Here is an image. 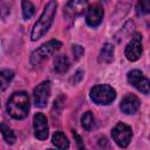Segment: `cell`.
Here are the masks:
<instances>
[{
  "instance_id": "cell-17",
  "label": "cell",
  "mask_w": 150,
  "mask_h": 150,
  "mask_svg": "<svg viewBox=\"0 0 150 150\" xmlns=\"http://www.w3.org/2000/svg\"><path fill=\"white\" fill-rule=\"evenodd\" d=\"M14 77V73L13 70H9V69H1L0 70V90H5L11 81L13 80Z\"/></svg>"
},
{
  "instance_id": "cell-7",
  "label": "cell",
  "mask_w": 150,
  "mask_h": 150,
  "mask_svg": "<svg viewBox=\"0 0 150 150\" xmlns=\"http://www.w3.org/2000/svg\"><path fill=\"white\" fill-rule=\"evenodd\" d=\"M49 95H50V82L49 81H43L40 84H38L33 91L35 105L39 108H45L47 105Z\"/></svg>"
},
{
  "instance_id": "cell-19",
  "label": "cell",
  "mask_w": 150,
  "mask_h": 150,
  "mask_svg": "<svg viewBox=\"0 0 150 150\" xmlns=\"http://www.w3.org/2000/svg\"><path fill=\"white\" fill-rule=\"evenodd\" d=\"M81 124L83 127L84 130L89 131L93 125H94V116L91 114V111H86L83 115H82V118H81Z\"/></svg>"
},
{
  "instance_id": "cell-10",
  "label": "cell",
  "mask_w": 150,
  "mask_h": 150,
  "mask_svg": "<svg viewBox=\"0 0 150 150\" xmlns=\"http://www.w3.org/2000/svg\"><path fill=\"white\" fill-rule=\"evenodd\" d=\"M103 8L102 6H100L98 4L91 5L88 7L87 9V14H86V21L90 27H97L103 19Z\"/></svg>"
},
{
  "instance_id": "cell-11",
  "label": "cell",
  "mask_w": 150,
  "mask_h": 150,
  "mask_svg": "<svg viewBox=\"0 0 150 150\" xmlns=\"http://www.w3.org/2000/svg\"><path fill=\"white\" fill-rule=\"evenodd\" d=\"M120 108L121 110L127 114V115H132L135 114L138 108H139V100L137 96L132 95V94H128L123 97V100L121 101V104H120Z\"/></svg>"
},
{
  "instance_id": "cell-23",
  "label": "cell",
  "mask_w": 150,
  "mask_h": 150,
  "mask_svg": "<svg viewBox=\"0 0 150 150\" xmlns=\"http://www.w3.org/2000/svg\"><path fill=\"white\" fill-rule=\"evenodd\" d=\"M73 136H74V138H75V141H76V143H77V145H79V149H80V150H86V148L83 146L82 139H81V137L79 136V134L75 132V131H73Z\"/></svg>"
},
{
  "instance_id": "cell-15",
  "label": "cell",
  "mask_w": 150,
  "mask_h": 150,
  "mask_svg": "<svg viewBox=\"0 0 150 150\" xmlns=\"http://www.w3.org/2000/svg\"><path fill=\"white\" fill-rule=\"evenodd\" d=\"M52 142H53V144L56 146V148H59V149H68L69 148V141L67 139V137H66V135L63 134V132H61V131H56L54 135H53V137H52Z\"/></svg>"
},
{
  "instance_id": "cell-1",
  "label": "cell",
  "mask_w": 150,
  "mask_h": 150,
  "mask_svg": "<svg viewBox=\"0 0 150 150\" xmlns=\"http://www.w3.org/2000/svg\"><path fill=\"white\" fill-rule=\"evenodd\" d=\"M56 7L57 4L55 1H49L47 2V5L45 6V9L41 14V16L38 19V21L35 22L33 29H32V34H30V39L33 41L39 40L40 38H42L48 29L50 28L55 13H56Z\"/></svg>"
},
{
  "instance_id": "cell-4",
  "label": "cell",
  "mask_w": 150,
  "mask_h": 150,
  "mask_svg": "<svg viewBox=\"0 0 150 150\" xmlns=\"http://www.w3.org/2000/svg\"><path fill=\"white\" fill-rule=\"evenodd\" d=\"M116 97V90L109 84H96L90 89V98L96 104H109Z\"/></svg>"
},
{
  "instance_id": "cell-20",
  "label": "cell",
  "mask_w": 150,
  "mask_h": 150,
  "mask_svg": "<svg viewBox=\"0 0 150 150\" xmlns=\"http://www.w3.org/2000/svg\"><path fill=\"white\" fill-rule=\"evenodd\" d=\"M136 12L138 15H144L150 12V2L149 1H139L136 5Z\"/></svg>"
},
{
  "instance_id": "cell-24",
  "label": "cell",
  "mask_w": 150,
  "mask_h": 150,
  "mask_svg": "<svg viewBox=\"0 0 150 150\" xmlns=\"http://www.w3.org/2000/svg\"><path fill=\"white\" fill-rule=\"evenodd\" d=\"M48 150H53V149H48Z\"/></svg>"
},
{
  "instance_id": "cell-14",
  "label": "cell",
  "mask_w": 150,
  "mask_h": 150,
  "mask_svg": "<svg viewBox=\"0 0 150 150\" xmlns=\"http://www.w3.org/2000/svg\"><path fill=\"white\" fill-rule=\"evenodd\" d=\"M70 67V61L66 55H57L54 60V70L59 74L66 73Z\"/></svg>"
},
{
  "instance_id": "cell-13",
  "label": "cell",
  "mask_w": 150,
  "mask_h": 150,
  "mask_svg": "<svg viewBox=\"0 0 150 150\" xmlns=\"http://www.w3.org/2000/svg\"><path fill=\"white\" fill-rule=\"evenodd\" d=\"M114 60V46L111 43H104L100 55H98V61L101 63H110Z\"/></svg>"
},
{
  "instance_id": "cell-16",
  "label": "cell",
  "mask_w": 150,
  "mask_h": 150,
  "mask_svg": "<svg viewBox=\"0 0 150 150\" xmlns=\"http://www.w3.org/2000/svg\"><path fill=\"white\" fill-rule=\"evenodd\" d=\"M0 132L4 136V139L6 141V143L8 144H14L15 141H16V136L14 134V131L4 122L0 123Z\"/></svg>"
},
{
  "instance_id": "cell-3",
  "label": "cell",
  "mask_w": 150,
  "mask_h": 150,
  "mask_svg": "<svg viewBox=\"0 0 150 150\" xmlns=\"http://www.w3.org/2000/svg\"><path fill=\"white\" fill-rule=\"evenodd\" d=\"M60 47H61V42L57 41V40H50V41L41 45L30 55V63H32V66L39 67L46 59H48L50 55H53Z\"/></svg>"
},
{
  "instance_id": "cell-21",
  "label": "cell",
  "mask_w": 150,
  "mask_h": 150,
  "mask_svg": "<svg viewBox=\"0 0 150 150\" xmlns=\"http://www.w3.org/2000/svg\"><path fill=\"white\" fill-rule=\"evenodd\" d=\"M83 53H84V49H83L82 46H80V45H73V54H74V57L76 60H79L83 55Z\"/></svg>"
},
{
  "instance_id": "cell-12",
  "label": "cell",
  "mask_w": 150,
  "mask_h": 150,
  "mask_svg": "<svg viewBox=\"0 0 150 150\" xmlns=\"http://www.w3.org/2000/svg\"><path fill=\"white\" fill-rule=\"evenodd\" d=\"M86 8H87V1H83V0L69 1L64 6V14L68 18H76L81 15Z\"/></svg>"
},
{
  "instance_id": "cell-8",
  "label": "cell",
  "mask_w": 150,
  "mask_h": 150,
  "mask_svg": "<svg viewBox=\"0 0 150 150\" xmlns=\"http://www.w3.org/2000/svg\"><path fill=\"white\" fill-rule=\"evenodd\" d=\"M128 82L132 84L137 90H139L143 94H149L150 82L149 80L137 69L131 70L128 73Z\"/></svg>"
},
{
  "instance_id": "cell-2",
  "label": "cell",
  "mask_w": 150,
  "mask_h": 150,
  "mask_svg": "<svg viewBox=\"0 0 150 150\" xmlns=\"http://www.w3.org/2000/svg\"><path fill=\"white\" fill-rule=\"evenodd\" d=\"M29 96L26 91L14 93L7 102V111L11 117L15 120H23L28 115Z\"/></svg>"
},
{
  "instance_id": "cell-6",
  "label": "cell",
  "mask_w": 150,
  "mask_h": 150,
  "mask_svg": "<svg viewBox=\"0 0 150 150\" xmlns=\"http://www.w3.org/2000/svg\"><path fill=\"white\" fill-rule=\"evenodd\" d=\"M143 48H142V35L139 33H134L131 41L125 47V57L129 61H137L142 55Z\"/></svg>"
},
{
  "instance_id": "cell-5",
  "label": "cell",
  "mask_w": 150,
  "mask_h": 150,
  "mask_svg": "<svg viewBox=\"0 0 150 150\" xmlns=\"http://www.w3.org/2000/svg\"><path fill=\"white\" fill-rule=\"evenodd\" d=\"M111 136L114 138V141L116 142V144L121 148H127L131 141V128L122 122L117 123L114 129L111 130Z\"/></svg>"
},
{
  "instance_id": "cell-9",
  "label": "cell",
  "mask_w": 150,
  "mask_h": 150,
  "mask_svg": "<svg viewBox=\"0 0 150 150\" xmlns=\"http://www.w3.org/2000/svg\"><path fill=\"white\" fill-rule=\"evenodd\" d=\"M33 128H34V135L38 139L43 141L48 137V123H47V118L43 114L38 112L34 115Z\"/></svg>"
},
{
  "instance_id": "cell-18",
  "label": "cell",
  "mask_w": 150,
  "mask_h": 150,
  "mask_svg": "<svg viewBox=\"0 0 150 150\" xmlns=\"http://www.w3.org/2000/svg\"><path fill=\"white\" fill-rule=\"evenodd\" d=\"M22 15L25 20L30 19L35 13V7L30 1H22Z\"/></svg>"
},
{
  "instance_id": "cell-22",
  "label": "cell",
  "mask_w": 150,
  "mask_h": 150,
  "mask_svg": "<svg viewBox=\"0 0 150 150\" xmlns=\"http://www.w3.org/2000/svg\"><path fill=\"white\" fill-rule=\"evenodd\" d=\"M83 75H84L83 70H82V69H79V70L74 74V76H73V79H71L73 83H74V84H77V83L83 79Z\"/></svg>"
}]
</instances>
